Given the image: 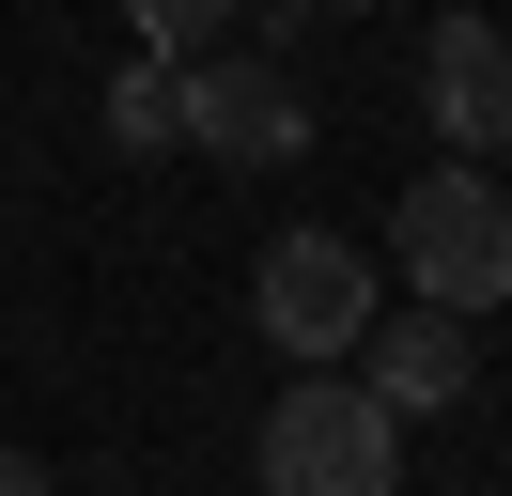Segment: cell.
<instances>
[{"label": "cell", "mask_w": 512, "mask_h": 496, "mask_svg": "<svg viewBox=\"0 0 512 496\" xmlns=\"http://www.w3.org/2000/svg\"><path fill=\"white\" fill-rule=\"evenodd\" d=\"M388 264L419 279V310H497L512 295V186L481 171V155H450V171H419L404 202H388Z\"/></svg>", "instance_id": "1"}, {"label": "cell", "mask_w": 512, "mask_h": 496, "mask_svg": "<svg viewBox=\"0 0 512 496\" xmlns=\"http://www.w3.org/2000/svg\"><path fill=\"white\" fill-rule=\"evenodd\" d=\"M249 465H264V496H404V419L326 357L311 388L264 403V450H249Z\"/></svg>", "instance_id": "2"}, {"label": "cell", "mask_w": 512, "mask_h": 496, "mask_svg": "<svg viewBox=\"0 0 512 496\" xmlns=\"http://www.w3.org/2000/svg\"><path fill=\"white\" fill-rule=\"evenodd\" d=\"M187 140L233 155V171H295L311 155V93H295L280 47H202L187 62Z\"/></svg>", "instance_id": "3"}, {"label": "cell", "mask_w": 512, "mask_h": 496, "mask_svg": "<svg viewBox=\"0 0 512 496\" xmlns=\"http://www.w3.org/2000/svg\"><path fill=\"white\" fill-rule=\"evenodd\" d=\"M264 341H280V357H357V341H373V264H357V248L342 233H280V248H264Z\"/></svg>", "instance_id": "4"}, {"label": "cell", "mask_w": 512, "mask_h": 496, "mask_svg": "<svg viewBox=\"0 0 512 496\" xmlns=\"http://www.w3.org/2000/svg\"><path fill=\"white\" fill-rule=\"evenodd\" d=\"M419 109H435L450 155H497V140H512V31H497V16H435V47H419Z\"/></svg>", "instance_id": "5"}, {"label": "cell", "mask_w": 512, "mask_h": 496, "mask_svg": "<svg viewBox=\"0 0 512 496\" xmlns=\"http://www.w3.org/2000/svg\"><path fill=\"white\" fill-rule=\"evenodd\" d=\"M342 372L388 403V419H450V403L481 388V372H466V310H373V341H357Z\"/></svg>", "instance_id": "6"}, {"label": "cell", "mask_w": 512, "mask_h": 496, "mask_svg": "<svg viewBox=\"0 0 512 496\" xmlns=\"http://www.w3.org/2000/svg\"><path fill=\"white\" fill-rule=\"evenodd\" d=\"M109 155H187V62L171 47H140L109 78Z\"/></svg>", "instance_id": "7"}, {"label": "cell", "mask_w": 512, "mask_h": 496, "mask_svg": "<svg viewBox=\"0 0 512 496\" xmlns=\"http://www.w3.org/2000/svg\"><path fill=\"white\" fill-rule=\"evenodd\" d=\"M218 16H249V0H125V31H140V47H171V62L218 47Z\"/></svg>", "instance_id": "8"}, {"label": "cell", "mask_w": 512, "mask_h": 496, "mask_svg": "<svg viewBox=\"0 0 512 496\" xmlns=\"http://www.w3.org/2000/svg\"><path fill=\"white\" fill-rule=\"evenodd\" d=\"M0 496H47V465H32V450H0Z\"/></svg>", "instance_id": "9"}, {"label": "cell", "mask_w": 512, "mask_h": 496, "mask_svg": "<svg viewBox=\"0 0 512 496\" xmlns=\"http://www.w3.org/2000/svg\"><path fill=\"white\" fill-rule=\"evenodd\" d=\"M311 16H373V0H311Z\"/></svg>", "instance_id": "10"}]
</instances>
